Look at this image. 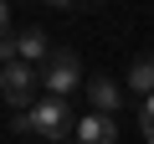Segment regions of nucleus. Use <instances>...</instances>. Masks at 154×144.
<instances>
[{
	"label": "nucleus",
	"mask_w": 154,
	"mask_h": 144,
	"mask_svg": "<svg viewBox=\"0 0 154 144\" xmlns=\"http://www.w3.org/2000/svg\"><path fill=\"white\" fill-rule=\"evenodd\" d=\"M31 113V134H41V139H51V144H67L72 139V108H67V98H41V103H31L26 108Z\"/></svg>",
	"instance_id": "nucleus-1"
},
{
	"label": "nucleus",
	"mask_w": 154,
	"mask_h": 144,
	"mask_svg": "<svg viewBox=\"0 0 154 144\" xmlns=\"http://www.w3.org/2000/svg\"><path fill=\"white\" fill-rule=\"evenodd\" d=\"M77 83H82V62H77V52H51L41 62V88L46 98H67Z\"/></svg>",
	"instance_id": "nucleus-2"
},
{
	"label": "nucleus",
	"mask_w": 154,
	"mask_h": 144,
	"mask_svg": "<svg viewBox=\"0 0 154 144\" xmlns=\"http://www.w3.org/2000/svg\"><path fill=\"white\" fill-rule=\"evenodd\" d=\"M36 88H41V72H36V67H26V62L0 67V93H5V103H16L21 113L36 103Z\"/></svg>",
	"instance_id": "nucleus-3"
},
{
	"label": "nucleus",
	"mask_w": 154,
	"mask_h": 144,
	"mask_svg": "<svg viewBox=\"0 0 154 144\" xmlns=\"http://www.w3.org/2000/svg\"><path fill=\"white\" fill-rule=\"evenodd\" d=\"M72 139H77V144H113V139H118V124H113L108 113H82V118L72 124Z\"/></svg>",
	"instance_id": "nucleus-4"
},
{
	"label": "nucleus",
	"mask_w": 154,
	"mask_h": 144,
	"mask_svg": "<svg viewBox=\"0 0 154 144\" xmlns=\"http://www.w3.org/2000/svg\"><path fill=\"white\" fill-rule=\"evenodd\" d=\"M16 57H21L26 67H36V72H41V62L51 57V41H46L36 26H26V31H16Z\"/></svg>",
	"instance_id": "nucleus-5"
},
{
	"label": "nucleus",
	"mask_w": 154,
	"mask_h": 144,
	"mask_svg": "<svg viewBox=\"0 0 154 144\" xmlns=\"http://www.w3.org/2000/svg\"><path fill=\"white\" fill-rule=\"evenodd\" d=\"M88 103H93V113H108L113 118V108L123 103V93H118L113 77H88Z\"/></svg>",
	"instance_id": "nucleus-6"
},
{
	"label": "nucleus",
	"mask_w": 154,
	"mask_h": 144,
	"mask_svg": "<svg viewBox=\"0 0 154 144\" xmlns=\"http://www.w3.org/2000/svg\"><path fill=\"white\" fill-rule=\"evenodd\" d=\"M128 88H134V93H144V98L154 93V57H139V62L128 67Z\"/></svg>",
	"instance_id": "nucleus-7"
},
{
	"label": "nucleus",
	"mask_w": 154,
	"mask_h": 144,
	"mask_svg": "<svg viewBox=\"0 0 154 144\" xmlns=\"http://www.w3.org/2000/svg\"><path fill=\"white\" fill-rule=\"evenodd\" d=\"M139 129H144V139L154 144V93L144 98V108H139Z\"/></svg>",
	"instance_id": "nucleus-8"
},
{
	"label": "nucleus",
	"mask_w": 154,
	"mask_h": 144,
	"mask_svg": "<svg viewBox=\"0 0 154 144\" xmlns=\"http://www.w3.org/2000/svg\"><path fill=\"white\" fill-rule=\"evenodd\" d=\"M11 62H21V57H16V36L5 31V36H0V67H11Z\"/></svg>",
	"instance_id": "nucleus-9"
},
{
	"label": "nucleus",
	"mask_w": 154,
	"mask_h": 144,
	"mask_svg": "<svg viewBox=\"0 0 154 144\" xmlns=\"http://www.w3.org/2000/svg\"><path fill=\"white\" fill-rule=\"evenodd\" d=\"M5 31H11V5L0 0V36H5Z\"/></svg>",
	"instance_id": "nucleus-10"
},
{
	"label": "nucleus",
	"mask_w": 154,
	"mask_h": 144,
	"mask_svg": "<svg viewBox=\"0 0 154 144\" xmlns=\"http://www.w3.org/2000/svg\"><path fill=\"white\" fill-rule=\"evenodd\" d=\"M46 5H57V11H72V0H46Z\"/></svg>",
	"instance_id": "nucleus-11"
},
{
	"label": "nucleus",
	"mask_w": 154,
	"mask_h": 144,
	"mask_svg": "<svg viewBox=\"0 0 154 144\" xmlns=\"http://www.w3.org/2000/svg\"><path fill=\"white\" fill-rule=\"evenodd\" d=\"M72 5H98V0H72Z\"/></svg>",
	"instance_id": "nucleus-12"
},
{
	"label": "nucleus",
	"mask_w": 154,
	"mask_h": 144,
	"mask_svg": "<svg viewBox=\"0 0 154 144\" xmlns=\"http://www.w3.org/2000/svg\"><path fill=\"white\" fill-rule=\"evenodd\" d=\"M67 144H77V139H67Z\"/></svg>",
	"instance_id": "nucleus-13"
}]
</instances>
